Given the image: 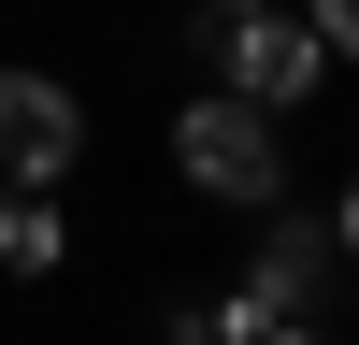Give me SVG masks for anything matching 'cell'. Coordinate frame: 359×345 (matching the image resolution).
<instances>
[{"label": "cell", "instance_id": "obj_7", "mask_svg": "<svg viewBox=\"0 0 359 345\" xmlns=\"http://www.w3.org/2000/svg\"><path fill=\"white\" fill-rule=\"evenodd\" d=\"M259 15V0H187V29H201V43H216V29H245Z\"/></svg>", "mask_w": 359, "mask_h": 345}, {"label": "cell", "instance_id": "obj_6", "mask_svg": "<svg viewBox=\"0 0 359 345\" xmlns=\"http://www.w3.org/2000/svg\"><path fill=\"white\" fill-rule=\"evenodd\" d=\"M172 345H259V331H245L230 302H201V316H172Z\"/></svg>", "mask_w": 359, "mask_h": 345}, {"label": "cell", "instance_id": "obj_3", "mask_svg": "<svg viewBox=\"0 0 359 345\" xmlns=\"http://www.w3.org/2000/svg\"><path fill=\"white\" fill-rule=\"evenodd\" d=\"M201 58H216V86H230V101H259V115H287V101H316V86H331V43H316L287 0H259V15L216 29Z\"/></svg>", "mask_w": 359, "mask_h": 345}, {"label": "cell", "instance_id": "obj_5", "mask_svg": "<svg viewBox=\"0 0 359 345\" xmlns=\"http://www.w3.org/2000/svg\"><path fill=\"white\" fill-rule=\"evenodd\" d=\"M72 230H57V187H0V273H57Z\"/></svg>", "mask_w": 359, "mask_h": 345}, {"label": "cell", "instance_id": "obj_8", "mask_svg": "<svg viewBox=\"0 0 359 345\" xmlns=\"http://www.w3.org/2000/svg\"><path fill=\"white\" fill-rule=\"evenodd\" d=\"M259 345H331V331H302V316H287V331H259Z\"/></svg>", "mask_w": 359, "mask_h": 345}, {"label": "cell", "instance_id": "obj_2", "mask_svg": "<svg viewBox=\"0 0 359 345\" xmlns=\"http://www.w3.org/2000/svg\"><path fill=\"white\" fill-rule=\"evenodd\" d=\"M331 288H345V201H316V216L273 201V245L230 273V316H245V331H287V316H316Z\"/></svg>", "mask_w": 359, "mask_h": 345}, {"label": "cell", "instance_id": "obj_1", "mask_svg": "<svg viewBox=\"0 0 359 345\" xmlns=\"http://www.w3.org/2000/svg\"><path fill=\"white\" fill-rule=\"evenodd\" d=\"M172 158H187L201 201H245V216H273V201H287V144H273V115L230 101V86H201V101L172 115Z\"/></svg>", "mask_w": 359, "mask_h": 345}, {"label": "cell", "instance_id": "obj_4", "mask_svg": "<svg viewBox=\"0 0 359 345\" xmlns=\"http://www.w3.org/2000/svg\"><path fill=\"white\" fill-rule=\"evenodd\" d=\"M86 158V101L57 72H0V187H57Z\"/></svg>", "mask_w": 359, "mask_h": 345}]
</instances>
